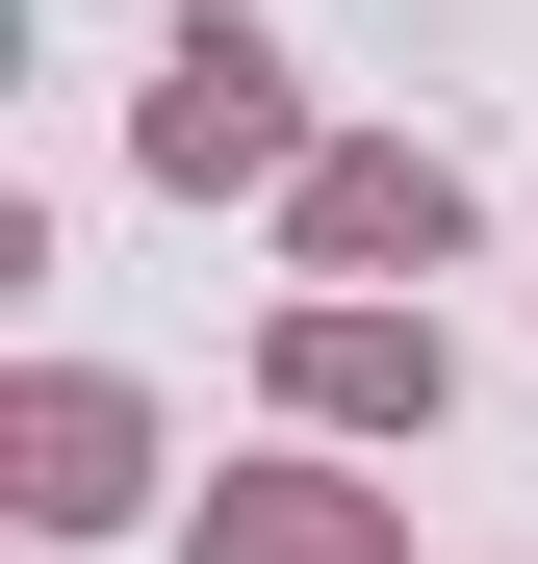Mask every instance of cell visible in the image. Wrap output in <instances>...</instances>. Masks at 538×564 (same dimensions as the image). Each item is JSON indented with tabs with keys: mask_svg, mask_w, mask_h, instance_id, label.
<instances>
[{
	"mask_svg": "<svg viewBox=\"0 0 538 564\" xmlns=\"http://www.w3.org/2000/svg\"><path fill=\"white\" fill-rule=\"evenodd\" d=\"M129 154L179 180V206H283V180H308V52H283V26H231V0H179V52H154Z\"/></svg>",
	"mask_w": 538,
	"mask_h": 564,
	"instance_id": "cell-1",
	"label": "cell"
},
{
	"mask_svg": "<svg viewBox=\"0 0 538 564\" xmlns=\"http://www.w3.org/2000/svg\"><path fill=\"white\" fill-rule=\"evenodd\" d=\"M256 386H283V436H436L462 411V334L385 308V282H283L256 308Z\"/></svg>",
	"mask_w": 538,
	"mask_h": 564,
	"instance_id": "cell-2",
	"label": "cell"
},
{
	"mask_svg": "<svg viewBox=\"0 0 538 564\" xmlns=\"http://www.w3.org/2000/svg\"><path fill=\"white\" fill-rule=\"evenodd\" d=\"M0 488H26V539H129L154 513V386L129 359H26L0 386Z\"/></svg>",
	"mask_w": 538,
	"mask_h": 564,
	"instance_id": "cell-3",
	"label": "cell"
},
{
	"mask_svg": "<svg viewBox=\"0 0 538 564\" xmlns=\"http://www.w3.org/2000/svg\"><path fill=\"white\" fill-rule=\"evenodd\" d=\"M283 257L308 282H436V257H462V154H436V129H308Z\"/></svg>",
	"mask_w": 538,
	"mask_h": 564,
	"instance_id": "cell-4",
	"label": "cell"
},
{
	"mask_svg": "<svg viewBox=\"0 0 538 564\" xmlns=\"http://www.w3.org/2000/svg\"><path fill=\"white\" fill-rule=\"evenodd\" d=\"M179 564H410V488H359V436H283L231 488H179Z\"/></svg>",
	"mask_w": 538,
	"mask_h": 564,
	"instance_id": "cell-5",
	"label": "cell"
}]
</instances>
